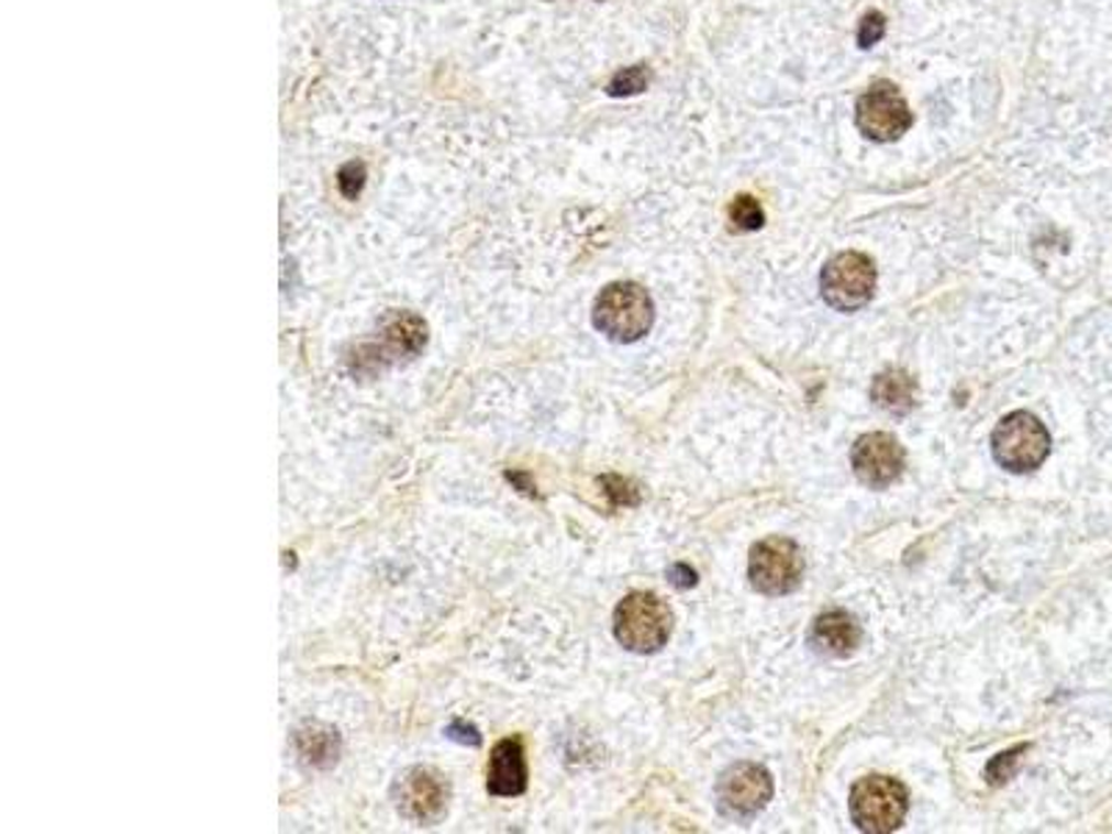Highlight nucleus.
Instances as JSON below:
<instances>
[{
  "label": "nucleus",
  "mask_w": 1112,
  "mask_h": 834,
  "mask_svg": "<svg viewBox=\"0 0 1112 834\" xmlns=\"http://www.w3.org/2000/svg\"><path fill=\"white\" fill-rule=\"evenodd\" d=\"M392 796L407 821L434 823L448 804V785L432 768H409L398 776Z\"/></svg>",
  "instance_id": "11"
},
{
  "label": "nucleus",
  "mask_w": 1112,
  "mask_h": 834,
  "mask_svg": "<svg viewBox=\"0 0 1112 834\" xmlns=\"http://www.w3.org/2000/svg\"><path fill=\"white\" fill-rule=\"evenodd\" d=\"M996 462L1010 474H1032L1052 454V434L1043 426L1041 418L1032 412H1018L1001 418L990 440Z\"/></svg>",
  "instance_id": "4"
},
{
  "label": "nucleus",
  "mask_w": 1112,
  "mask_h": 834,
  "mask_svg": "<svg viewBox=\"0 0 1112 834\" xmlns=\"http://www.w3.org/2000/svg\"><path fill=\"white\" fill-rule=\"evenodd\" d=\"M774 796V779L757 763H734L718 779V807L729 818H752Z\"/></svg>",
  "instance_id": "9"
},
{
  "label": "nucleus",
  "mask_w": 1112,
  "mask_h": 834,
  "mask_svg": "<svg viewBox=\"0 0 1112 834\" xmlns=\"http://www.w3.org/2000/svg\"><path fill=\"white\" fill-rule=\"evenodd\" d=\"M365 178H367L365 165H362V162H348V165L340 167V173H337L340 192H343L348 201H356L362 192V187H365Z\"/></svg>",
  "instance_id": "20"
},
{
  "label": "nucleus",
  "mask_w": 1112,
  "mask_h": 834,
  "mask_svg": "<svg viewBox=\"0 0 1112 834\" xmlns=\"http://www.w3.org/2000/svg\"><path fill=\"white\" fill-rule=\"evenodd\" d=\"M1026 752H1030V746H1015L1010 748V752L993 757L988 768H985V779H988L990 785H1004V781H1010L1012 776H1015L1018 765H1021V754Z\"/></svg>",
  "instance_id": "18"
},
{
  "label": "nucleus",
  "mask_w": 1112,
  "mask_h": 834,
  "mask_svg": "<svg viewBox=\"0 0 1112 834\" xmlns=\"http://www.w3.org/2000/svg\"><path fill=\"white\" fill-rule=\"evenodd\" d=\"M426 340H429L426 320L418 318L414 312H398V309H390V312L381 318L376 340H367L365 345H359V348L348 356V365L356 376L381 374L385 367L396 365V362L414 359V356L426 348Z\"/></svg>",
  "instance_id": "1"
},
{
  "label": "nucleus",
  "mask_w": 1112,
  "mask_h": 834,
  "mask_svg": "<svg viewBox=\"0 0 1112 834\" xmlns=\"http://www.w3.org/2000/svg\"><path fill=\"white\" fill-rule=\"evenodd\" d=\"M601 485L607 487L604 492L612 498V503H618V507H637L640 503L637 487H634L632 481L621 479V476H604Z\"/></svg>",
  "instance_id": "21"
},
{
  "label": "nucleus",
  "mask_w": 1112,
  "mask_h": 834,
  "mask_svg": "<svg viewBox=\"0 0 1112 834\" xmlns=\"http://www.w3.org/2000/svg\"><path fill=\"white\" fill-rule=\"evenodd\" d=\"M296 752L301 757L303 765L314 770H329L337 765L340 752H343V740H340V732L329 723H303V726L296 729Z\"/></svg>",
  "instance_id": "14"
},
{
  "label": "nucleus",
  "mask_w": 1112,
  "mask_h": 834,
  "mask_svg": "<svg viewBox=\"0 0 1112 834\" xmlns=\"http://www.w3.org/2000/svg\"><path fill=\"white\" fill-rule=\"evenodd\" d=\"M876 265L868 254L843 251L821 273V296L837 312H857L874 298Z\"/></svg>",
  "instance_id": "6"
},
{
  "label": "nucleus",
  "mask_w": 1112,
  "mask_h": 834,
  "mask_svg": "<svg viewBox=\"0 0 1112 834\" xmlns=\"http://www.w3.org/2000/svg\"><path fill=\"white\" fill-rule=\"evenodd\" d=\"M645 87H648V70H645V65L623 67V70H618L615 76H612V81L607 84V96L610 98L640 96V92H645Z\"/></svg>",
  "instance_id": "17"
},
{
  "label": "nucleus",
  "mask_w": 1112,
  "mask_h": 834,
  "mask_svg": "<svg viewBox=\"0 0 1112 834\" xmlns=\"http://www.w3.org/2000/svg\"><path fill=\"white\" fill-rule=\"evenodd\" d=\"M729 220L734 231H759L765 225V212L757 198L737 196L729 207Z\"/></svg>",
  "instance_id": "16"
},
{
  "label": "nucleus",
  "mask_w": 1112,
  "mask_h": 834,
  "mask_svg": "<svg viewBox=\"0 0 1112 834\" xmlns=\"http://www.w3.org/2000/svg\"><path fill=\"white\" fill-rule=\"evenodd\" d=\"M526 781L529 770L521 740L507 737L501 743H496L490 768H487V790H490V796H501V799L521 796L526 790Z\"/></svg>",
  "instance_id": "13"
},
{
  "label": "nucleus",
  "mask_w": 1112,
  "mask_h": 834,
  "mask_svg": "<svg viewBox=\"0 0 1112 834\" xmlns=\"http://www.w3.org/2000/svg\"><path fill=\"white\" fill-rule=\"evenodd\" d=\"M670 581H674L676 587H681V590H687V587H692L699 581V576H696V570L687 568V565H674V568H670Z\"/></svg>",
  "instance_id": "23"
},
{
  "label": "nucleus",
  "mask_w": 1112,
  "mask_h": 834,
  "mask_svg": "<svg viewBox=\"0 0 1112 834\" xmlns=\"http://www.w3.org/2000/svg\"><path fill=\"white\" fill-rule=\"evenodd\" d=\"M592 323L612 343H637L654 326L652 296L634 281H615L598 292L592 307Z\"/></svg>",
  "instance_id": "2"
},
{
  "label": "nucleus",
  "mask_w": 1112,
  "mask_h": 834,
  "mask_svg": "<svg viewBox=\"0 0 1112 834\" xmlns=\"http://www.w3.org/2000/svg\"><path fill=\"white\" fill-rule=\"evenodd\" d=\"M852 821L865 834H890L904 823L910 793L893 776H863L848 799Z\"/></svg>",
  "instance_id": "5"
},
{
  "label": "nucleus",
  "mask_w": 1112,
  "mask_h": 834,
  "mask_svg": "<svg viewBox=\"0 0 1112 834\" xmlns=\"http://www.w3.org/2000/svg\"><path fill=\"white\" fill-rule=\"evenodd\" d=\"M885 31H888V20H885L882 12H865L857 25V45L863 51L874 48V45L882 42Z\"/></svg>",
  "instance_id": "19"
},
{
  "label": "nucleus",
  "mask_w": 1112,
  "mask_h": 834,
  "mask_svg": "<svg viewBox=\"0 0 1112 834\" xmlns=\"http://www.w3.org/2000/svg\"><path fill=\"white\" fill-rule=\"evenodd\" d=\"M445 737L456 740V743H462V746H479V743H481L479 729H476V726H465V723H462V721H451L448 729H445Z\"/></svg>",
  "instance_id": "22"
},
{
  "label": "nucleus",
  "mask_w": 1112,
  "mask_h": 834,
  "mask_svg": "<svg viewBox=\"0 0 1112 834\" xmlns=\"http://www.w3.org/2000/svg\"><path fill=\"white\" fill-rule=\"evenodd\" d=\"M859 134L874 143H896L912 129V112L893 81H874L857 101L854 112Z\"/></svg>",
  "instance_id": "8"
},
{
  "label": "nucleus",
  "mask_w": 1112,
  "mask_h": 834,
  "mask_svg": "<svg viewBox=\"0 0 1112 834\" xmlns=\"http://www.w3.org/2000/svg\"><path fill=\"white\" fill-rule=\"evenodd\" d=\"M804 556L787 537H768L748 554V581L763 596H787L801 587Z\"/></svg>",
  "instance_id": "7"
},
{
  "label": "nucleus",
  "mask_w": 1112,
  "mask_h": 834,
  "mask_svg": "<svg viewBox=\"0 0 1112 834\" xmlns=\"http://www.w3.org/2000/svg\"><path fill=\"white\" fill-rule=\"evenodd\" d=\"M870 398L879 409H885L893 418H904L915 409L918 401V385L907 370L901 367H890L885 374H879L874 379V387H870Z\"/></svg>",
  "instance_id": "15"
},
{
  "label": "nucleus",
  "mask_w": 1112,
  "mask_h": 834,
  "mask_svg": "<svg viewBox=\"0 0 1112 834\" xmlns=\"http://www.w3.org/2000/svg\"><path fill=\"white\" fill-rule=\"evenodd\" d=\"M674 612L654 592H629L615 610L618 643L634 654H654L670 640Z\"/></svg>",
  "instance_id": "3"
},
{
  "label": "nucleus",
  "mask_w": 1112,
  "mask_h": 834,
  "mask_svg": "<svg viewBox=\"0 0 1112 834\" xmlns=\"http://www.w3.org/2000/svg\"><path fill=\"white\" fill-rule=\"evenodd\" d=\"M810 645L812 652L826 659H846L857 652L863 629L854 621L852 612L846 610H829L812 621L810 626Z\"/></svg>",
  "instance_id": "12"
},
{
  "label": "nucleus",
  "mask_w": 1112,
  "mask_h": 834,
  "mask_svg": "<svg viewBox=\"0 0 1112 834\" xmlns=\"http://www.w3.org/2000/svg\"><path fill=\"white\" fill-rule=\"evenodd\" d=\"M907 454L899 440L888 432H870L854 443L852 468L865 487L885 490L904 474Z\"/></svg>",
  "instance_id": "10"
}]
</instances>
